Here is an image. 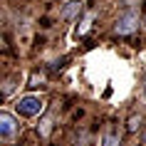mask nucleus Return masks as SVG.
<instances>
[{"label":"nucleus","mask_w":146,"mask_h":146,"mask_svg":"<svg viewBox=\"0 0 146 146\" xmlns=\"http://www.w3.org/2000/svg\"><path fill=\"white\" fill-rule=\"evenodd\" d=\"M37 82H42V74H32V79H30L27 87H37Z\"/></svg>","instance_id":"nucleus-7"},{"label":"nucleus","mask_w":146,"mask_h":146,"mask_svg":"<svg viewBox=\"0 0 146 146\" xmlns=\"http://www.w3.org/2000/svg\"><path fill=\"white\" fill-rule=\"evenodd\" d=\"M144 99H146V77H144Z\"/></svg>","instance_id":"nucleus-8"},{"label":"nucleus","mask_w":146,"mask_h":146,"mask_svg":"<svg viewBox=\"0 0 146 146\" xmlns=\"http://www.w3.org/2000/svg\"><path fill=\"white\" fill-rule=\"evenodd\" d=\"M136 25H139L136 10H126L124 15H119V20H116V25H114V32L121 35V37H126V35H131V32L136 30Z\"/></svg>","instance_id":"nucleus-1"},{"label":"nucleus","mask_w":146,"mask_h":146,"mask_svg":"<svg viewBox=\"0 0 146 146\" xmlns=\"http://www.w3.org/2000/svg\"><path fill=\"white\" fill-rule=\"evenodd\" d=\"M104 146H121L116 134H104Z\"/></svg>","instance_id":"nucleus-6"},{"label":"nucleus","mask_w":146,"mask_h":146,"mask_svg":"<svg viewBox=\"0 0 146 146\" xmlns=\"http://www.w3.org/2000/svg\"><path fill=\"white\" fill-rule=\"evenodd\" d=\"M17 131V124H15V116L10 114V111H0V136L10 141V139L15 136Z\"/></svg>","instance_id":"nucleus-3"},{"label":"nucleus","mask_w":146,"mask_h":146,"mask_svg":"<svg viewBox=\"0 0 146 146\" xmlns=\"http://www.w3.org/2000/svg\"><path fill=\"white\" fill-rule=\"evenodd\" d=\"M42 99L40 97H32V94H27V97H23V99H17L15 109H17V114H23V116H37L40 111H42Z\"/></svg>","instance_id":"nucleus-2"},{"label":"nucleus","mask_w":146,"mask_h":146,"mask_svg":"<svg viewBox=\"0 0 146 146\" xmlns=\"http://www.w3.org/2000/svg\"><path fill=\"white\" fill-rule=\"evenodd\" d=\"M77 13H82V3L79 0H69L64 5V10H62V20H72Z\"/></svg>","instance_id":"nucleus-4"},{"label":"nucleus","mask_w":146,"mask_h":146,"mask_svg":"<svg viewBox=\"0 0 146 146\" xmlns=\"http://www.w3.org/2000/svg\"><path fill=\"white\" fill-rule=\"evenodd\" d=\"M124 3H134V0H124Z\"/></svg>","instance_id":"nucleus-9"},{"label":"nucleus","mask_w":146,"mask_h":146,"mask_svg":"<svg viewBox=\"0 0 146 146\" xmlns=\"http://www.w3.org/2000/svg\"><path fill=\"white\" fill-rule=\"evenodd\" d=\"M17 146H25V144H17Z\"/></svg>","instance_id":"nucleus-10"},{"label":"nucleus","mask_w":146,"mask_h":146,"mask_svg":"<svg viewBox=\"0 0 146 146\" xmlns=\"http://www.w3.org/2000/svg\"><path fill=\"white\" fill-rule=\"evenodd\" d=\"M126 129H129L131 134H136V131L141 129V116H131V119H129V126H126Z\"/></svg>","instance_id":"nucleus-5"}]
</instances>
